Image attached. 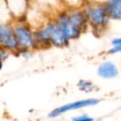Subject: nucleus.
<instances>
[{"label":"nucleus","mask_w":121,"mask_h":121,"mask_svg":"<svg viewBox=\"0 0 121 121\" xmlns=\"http://www.w3.org/2000/svg\"><path fill=\"white\" fill-rule=\"evenodd\" d=\"M108 53L110 54H118V53H121V46L120 47H112L108 50Z\"/></svg>","instance_id":"ddd939ff"},{"label":"nucleus","mask_w":121,"mask_h":121,"mask_svg":"<svg viewBox=\"0 0 121 121\" xmlns=\"http://www.w3.org/2000/svg\"><path fill=\"white\" fill-rule=\"evenodd\" d=\"M83 9L87 17L89 27L96 34L103 33L111 20L105 3L87 2Z\"/></svg>","instance_id":"f257e3e1"},{"label":"nucleus","mask_w":121,"mask_h":121,"mask_svg":"<svg viewBox=\"0 0 121 121\" xmlns=\"http://www.w3.org/2000/svg\"><path fill=\"white\" fill-rule=\"evenodd\" d=\"M105 4L110 19L121 21V0H106Z\"/></svg>","instance_id":"0eeeda50"},{"label":"nucleus","mask_w":121,"mask_h":121,"mask_svg":"<svg viewBox=\"0 0 121 121\" xmlns=\"http://www.w3.org/2000/svg\"><path fill=\"white\" fill-rule=\"evenodd\" d=\"M12 24L19 46L18 50H24V49L32 50L37 48L35 37V30L31 26V25L25 20V18L14 19L12 22Z\"/></svg>","instance_id":"f03ea898"},{"label":"nucleus","mask_w":121,"mask_h":121,"mask_svg":"<svg viewBox=\"0 0 121 121\" xmlns=\"http://www.w3.org/2000/svg\"><path fill=\"white\" fill-rule=\"evenodd\" d=\"M97 73L103 78H112L118 75L119 70L116 65L110 61L104 62L99 66Z\"/></svg>","instance_id":"423d86ee"},{"label":"nucleus","mask_w":121,"mask_h":121,"mask_svg":"<svg viewBox=\"0 0 121 121\" xmlns=\"http://www.w3.org/2000/svg\"><path fill=\"white\" fill-rule=\"evenodd\" d=\"M73 121H94V119L89 117L88 115H80L73 119Z\"/></svg>","instance_id":"9d476101"},{"label":"nucleus","mask_w":121,"mask_h":121,"mask_svg":"<svg viewBox=\"0 0 121 121\" xmlns=\"http://www.w3.org/2000/svg\"><path fill=\"white\" fill-rule=\"evenodd\" d=\"M0 45L11 52H17L19 49L12 22H3L0 25Z\"/></svg>","instance_id":"7ed1b4c3"},{"label":"nucleus","mask_w":121,"mask_h":121,"mask_svg":"<svg viewBox=\"0 0 121 121\" xmlns=\"http://www.w3.org/2000/svg\"><path fill=\"white\" fill-rule=\"evenodd\" d=\"M112 47H120L121 46V37H116L111 40Z\"/></svg>","instance_id":"f8f14e48"},{"label":"nucleus","mask_w":121,"mask_h":121,"mask_svg":"<svg viewBox=\"0 0 121 121\" xmlns=\"http://www.w3.org/2000/svg\"><path fill=\"white\" fill-rule=\"evenodd\" d=\"M79 87L80 89L84 91H91L93 90L94 85L91 82L86 81V80H81L79 82Z\"/></svg>","instance_id":"1a4fd4ad"},{"label":"nucleus","mask_w":121,"mask_h":121,"mask_svg":"<svg viewBox=\"0 0 121 121\" xmlns=\"http://www.w3.org/2000/svg\"><path fill=\"white\" fill-rule=\"evenodd\" d=\"M10 52H11V51L8 50V49L2 48L1 47V59H2V61H3V62L8 57V56H9Z\"/></svg>","instance_id":"9b49d317"},{"label":"nucleus","mask_w":121,"mask_h":121,"mask_svg":"<svg viewBox=\"0 0 121 121\" xmlns=\"http://www.w3.org/2000/svg\"><path fill=\"white\" fill-rule=\"evenodd\" d=\"M13 19H24L30 6L29 0H5Z\"/></svg>","instance_id":"20e7f679"},{"label":"nucleus","mask_w":121,"mask_h":121,"mask_svg":"<svg viewBox=\"0 0 121 121\" xmlns=\"http://www.w3.org/2000/svg\"><path fill=\"white\" fill-rule=\"evenodd\" d=\"M62 3L66 9H79L84 8L87 0H62Z\"/></svg>","instance_id":"6e6552de"},{"label":"nucleus","mask_w":121,"mask_h":121,"mask_svg":"<svg viewBox=\"0 0 121 121\" xmlns=\"http://www.w3.org/2000/svg\"><path fill=\"white\" fill-rule=\"evenodd\" d=\"M98 102H99V100H96V99H88V100H79V101L72 102V103L63 105V106L60 107V108H57V109H56V110H54L49 115V116L56 117L59 115H61V114H63V113L70 111V110H76V109L82 108V107L96 105Z\"/></svg>","instance_id":"39448f33"}]
</instances>
